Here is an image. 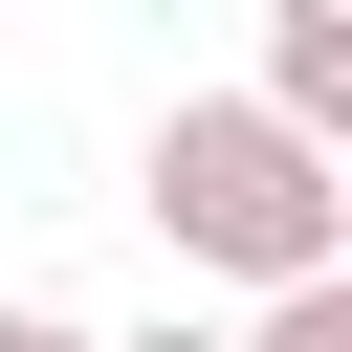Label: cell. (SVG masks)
<instances>
[{
    "label": "cell",
    "mask_w": 352,
    "mask_h": 352,
    "mask_svg": "<svg viewBox=\"0 0 352 352\" xmlns=\"http://www.w3.org/2000/svg\"><path fill=\"white\" fill-rule=\"evenodd\" d=\"M154 242L198 264V286H286V264H352V154L308 132V110H264V88H198L176 132H154Z\"/></svg>",
    "instance_id": "6da1fadb"
},
{
    "label": "cell",
    "mask_w": 352,
    "mask_h": 352,
    "mask_svg": "<svg viewBox=\"0 0 352 352\" xmlns=\"http://www.w3.org/2000/svg\"><path fill=\"white\" fill-rule=\"evenodd\" d=\"M264 110H308L352 154V0H264Z\"/></svg>",
    "instance_id": "7a4b0ae2"
},
{
    "label": "cell",
    "mask_w": 352,
    "mask_h": 352,
    "mask_svg": "<svg viewBox=\"0 0 352 352\" xmlns=\"http://www.w3.org/2000/svg\"><path fill=\"white\" fill-rule=\"evenodd\" d=\"M242 352H352V264H286V286H264V330H242Z\"/></svg>",
    "instance_id": "3957f363"
},
{
    "label": "cell",
    "mask_w": 352,
    "mask_h": 352,
    "mask_svg": "<svg viewBox=\"0 0 352 352\" xmlns=\"http://www.w3.org/2000/svg\"><path fill=\"white\" fill-rule=\"evenodd\" d=\"M88 352H242V330H88Z\"/></svg>",
    "instance_id": "277c9868"
},
{
    "label": "cell",
    "mask_w": 352,
    "mask_h": 352,
    "mask_svg": "<svg viewBox=\"0 0 352 352\" xmlns=\"http://www.w3.org/2000/svg\"><path fill=\"white\" fill-rule=\"evenodd\" d=\"M0 352H88V330H66V308H0Z\"/></svg>",
    "instance_id": "5b68a950"
}]
</instances>
